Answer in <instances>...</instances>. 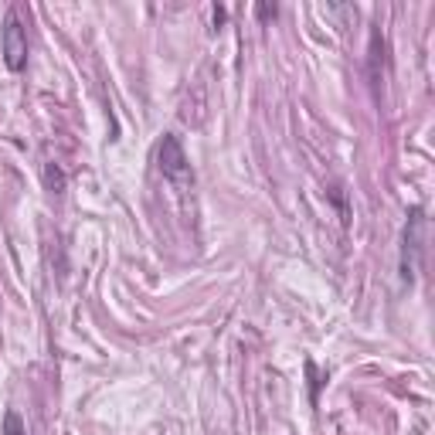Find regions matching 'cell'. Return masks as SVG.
Returning a JSON list of instances; mask_svg holds the SVG:
<instances>
[{"instance_id": "5b68a950", "label": "cell", "mask_w": 435, "mask_h": 435, "mask_svg": "<svg viewBox=\"0 0 435 435\" xmlns=\"http://www.w3.org/2000/svg\"><path fill=\"white\" fill-rule=\"evenodd\" d=\"M4 435H27L24 432V422H20V415L14 412V408L4 415Z\"/></svg>"}, {"instance_id": "277c9868", "label": "cell", "mask_w": 435, "mask_h": 435, "mask_svg": "<svg viewBox=\"0 0 435 435\" xmlns=\"http://www.w3.org/2000/svg\"><path fill=\"white\" fill-rule=\"evenodd\" d=\"M44 184H48L51 194H61L65 190V173L58 171L55 164H44Z\"/></svg>"}, {"instance_id": "6da1fadb", "label": "cell", "mask_w": 435, "mask_h": 435, "mask_svg": "<svg viewBox=\"0 0 435 435\" xmlns=\"http://www.w3.org/2000/svg\"><path fill=\"white\" fill-rule=\"evenodd\" d=\"M157 160H160V173L171 180L173 188L180 190H190V184H194V173H190V164H188V153H184V147H180V140L177 136H164L160 140V150H157Z\"/></svg>"}, {"instance_id": "3957f363", "label": "cell", "mask_w": 435, "mask_h": 435, "mask_svg": "<svg viewBox=\"0 0 435 435\" xmlns=\"http://www.w3.org/2000/svg\"><path fill=\"white\" fill-rule=\"evenodd\" d=\"M422 231H425V214H422V208H412L408 211V225H405V248H401V276H405V283L415 279L422 242H425Z\"/></svg>"}, {"instance_id": "8992f818", "label": "cell", "mask_w": 435, "mask_h": 435, "mask_svg": "<svg viewBox=\"0 0 435 435\" xmlns=\"http://www.w3.org/2000/svg\"><path fill=\"white\" fill-rule=\"evenodd\" d=\"M276 11H279V7H276V4H255V14H259V18H262V20L276 18Z\"/></svg>"}, {"instance_id": "7a4b0ae2", "label": "cell", "mask_w": 435, "mask_h": 435, "mask_svg": "<svg viewBox=\"0 0 435 435\" xmlns=\"http://www.w3.org/2000/svg\"><path fill=\"white\" fill-rule=\"evenodd\" d=\"M0 48H4V61L11 72H20L24 61H27V35L20 27L18 11H7V20L0 27Z\"/></svg>"}]
</instances>
